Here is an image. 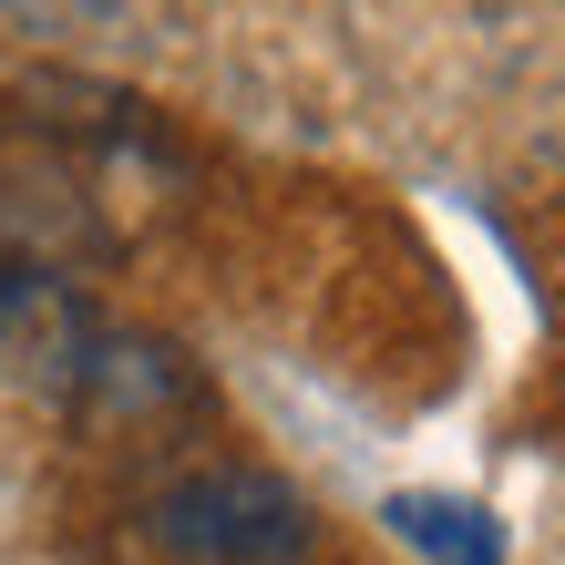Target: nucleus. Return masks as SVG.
I'll return each mask as SVG.
<instances>
[{
  "mask_svg": "<svg viewBox=\"0 0 565 565\" xmlns=\"http://www.w3.org/2000/svg\"><path fill=\"white\" fill-rule=\"evenodd\" d=\"M145 535L175 565H298L309 555V504L278 473H247V462H216V473H185L145 504Z\"/></svg>",
  "mask_w": 565,
  "mask_h": 565,
  "instance_id": "obj_1",
  "label": "nucleus"
},
{
  "mask_svg": "<svg viewBox=\"0 0 565 565\" xmlns=\"http://www.w3.org/2000/svg\"><path fill=\"white\" fill-rule=\"evenodd\" d=\"M391 535L431 565H504V524L462 493H391Z\"/></svg>",
  "mask_w": 565,
  "mask_h": 565,
  "instance_id": "obj_2",
  "label": "nucleus"
},
{
  "mask_svg": "<svg viewBox=\"0 0 565 565\" xmlns=\"http://www.w3.org/2000/svg\"><path fill=\"white\" fill-rule=\"evenodd\" d=\"M11 319H21V278L0 268V340H11Z\"/></svg>",
  "mask_w": 565,
  "mask_h": 565,
  "instance_id": "obj_3",
  "label": "nucleus"
}]
</instances>
